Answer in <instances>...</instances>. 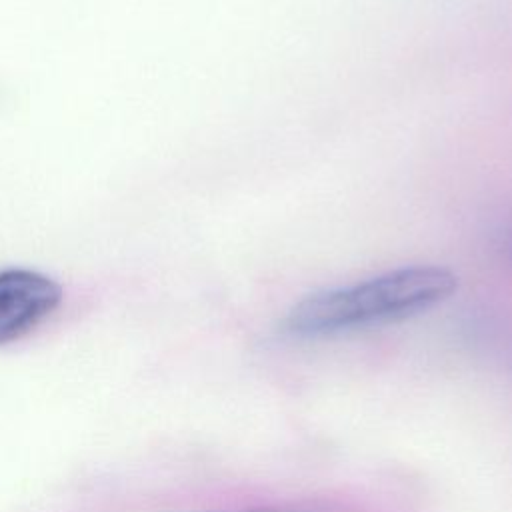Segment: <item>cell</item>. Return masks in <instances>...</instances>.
Listing matches in <instances>:
<instances>
[{"label": "cell", "instance_id": "3", "mask_svg": "<svg viewBox=\"0 0 512 512\" xmlns=\"http://www.w3.org/2000/svg\"><path fill=\"white\" fill-rule=\"evenodd\" d=\"M236 512H342V510L330 508V506H306V508H296V506H258V508H246V510H236Z\"/></svg>", "mask_w": 512, "mask_h": 512}, {"label": "cell", "instance_id": "2", "mask_svg": "<svg viewBox=\"0 0 512 512\" xmlns=\"http://www.w3.org/2000/svg\"><path fill=\"white\" fill-rule=\"evenodd\" d=\"M60 286L32 270L0 272V344L36 328L60 304Z\"/></svg>", "mask_w": 512, "mask_h": 512}, {"label": "cell", "instance_id": "4", "mask_svg": "<svg viewBox=\"0 0 512 512\" xmlns=\"http://www.w3.org/2000/svg\"><path fill=\"white\" fill-rule=\"evenodd\" d=\"M498 250L502 252L504 260L512 266V224L508 228H504L500 232V240H498Z\"/></svg>", "mask_w": 512, "mask_h": 512}, {"label": "cell", "instance_id": "1", "mask_svg": "<svg viewBox=\"0 0 512 512\" xmlns=\"http://www.w3.org/2000/svg\"><path fill=\"white\" fill-rule=\"evenodd\" d=\"M456 288L458 278L448 268L404 266L314 292L286 312L280 328L292 338H322L390 324L434 308Z\"/></svg>", "mask_w": 512, "mask_h": 512}]
</instances>
